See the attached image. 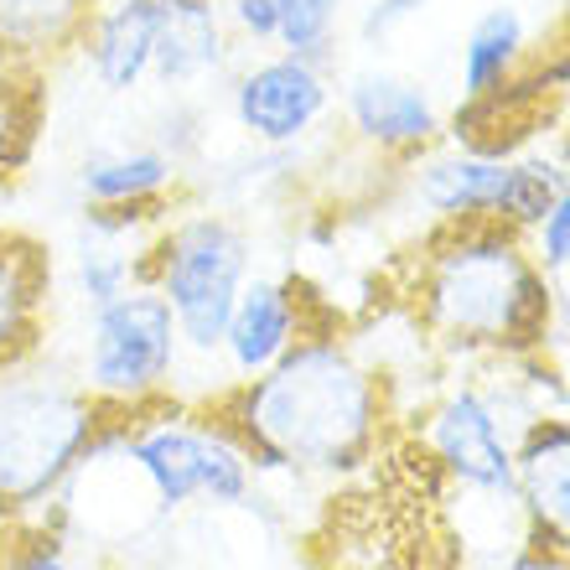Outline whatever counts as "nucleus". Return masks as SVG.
<instances>
[{
  "mask_svg": "<svg viewBox=\"0 0 570 570\" xmlns=\"http://www.w3.org/2000/svg\"><path fill=\"white\" fill-rule=\"evenodd\" d=\"M203 415L239 441L255 478H343L374 462L390 405L379 374L337 332H306L265 374L218 390Z\"/></svg>",
  "mask_w": 570,
  "mask_h": 570,
  "instance_id": "obj_1",
  "label": "nucleus"
},
{
  "mask_svg": "<svg viewBox=\"0 0 570 570\" xmlns=\"http://www.w3.org/2000/svg\"><path fill=\"white\" fill-rule=\"evenodd\" d=\"M425 337L462 358H540L556 327V275L509 224H441L410 271Z\"/></svg>",
  "mask_w": 570,
  "mask_h": 570,
  "instance_id": "obj_2",
  "label": "nucleus"
},
{
  "mask_svg": "<svg viewBox=\"0 0 570 570\" xmlns=\"http://www.w3.org/2000/svg\"><path fill=\"white\" fill-rule=\"evenodd\" d=\"M115 410L99 405L78 374L31 358L0 374V524L37 519L73 482Z\"/></svg>",
  "mask_w": 570,
  "mask_h": 570,
  "instance_id": "obj_3",
  "label": "nucleus"
},
{
  "mask_svg": "<svg viewBox=\"0 0 570 570\" xmlns=\"http://www.w3.org/2000/svg\"><path fill=\"white\" fill-rule=\"evenodd\" d=\"M249 275H255V244L228 213H171L146 244V285H156L171 306L181 347L193 358H218Z\"/></svg>",
  "mask_w": 570,
  "mask_h": 570,
  "instance_id": "obj_4",
  "label": "nucleus"
},
{
  "mask_svg": "<svg viewBox=\"0 0 570 570\" xmlns=\"http://www.w3.org/2000/svg\"><path fill=\"white\" fill-rule=\"evenodd\" d=\"M181 332L156 285H130L120 301L89 312L83 343V390L109 410H146L171 394L181 368Z\"/></svg>",
  "mask_w": 570,
  "mask_h": 570,
  "instance_id": "obj_5",
  "label": "nucleus"
},
{
  "mask_svg": "<svg viewBox=\"0 0 570 570\" xmlns=\"http://www.w3.org/2000/svg\"><path fill=\"white\" fill-rule=\"evenodd\" d=\"M228 115L259 150H296L332 115L327 62L296 52H265L228 83Z\"/></svg>",
  "mask_w": 570,
  "mask_h": 570,
  "instance_id": "obj_6",
  "label": "nucleus"
},
{
  "mask_svg": "<svg viewBox=\"0 0 570 570\" xmlns=\"http://www.w3.org/2000/svg\"><path fill=\"white\" fill-rule=\"evenodd\" d=\"M425 446L456 488L482 498H513V435L503 431L498 405L482 390L462 384L441 394L425 415Z\"/></svg>",
  "mask_w": 570,
  "mask_h": 570,
  "instance_id": "obj_7",
  "label": "nucleus"
},
{
  "mask_svg": "<svg viewBox=\"0 0 570 570\" xmlns=\"http://www.w3.org/2000/svg\"><path fill=\"white\" fill-rule=\"evenodd\" d=\"M343 120L347 136L374 156L390 161H415L441 146L446 120L425 83L394 73V68H358L343 89Z\"/></svg>",
  "mask_w": 570,
  "mask_h": 570,
  "instance_id": "obj_8",
  "label": "nucleus"
},
{
  "mask_svg": "<svg viewBox=\"0 0 570 570\" xmlns=\"http://www.w3.org/2000/svg\"><path fill=\"white\" fill-rule=\"evenodd\" d=\"M513 503L534 556L570 566V421L534 415L513 441Z\"/></svg>",
  "mask_w": 570,
  "mask_h": 570,
  "instance_id": "obj_9",
  "label": "nucleus"
},
{
  "mask_svg": "<svg viewBox=\"0 0 570 570\" xmlns=\"http://www.w3.org/2000/svg\"><path fill=\"white\" fill-rule=\"evenodd\" d=\"M513 156H488V150L466 146L425 150V156H415L410 193L435 224H498Z\"/></svg>",
  "mask_w": 570,
  "mask_h": 570,
  "instance_id": "obj_10",
  "label": "nucleus"
},
{
  "mask_svg": "<svg viewBox=\"0 0 570 570\" xmlns=\"http://www.w3.org/2000/svg\"><path fill=\"white\" fill-rule=\"evenodd\" d=\"M52 249L27 228H0V374L42 353Z\"/></svg>",
  "mask_w": 570,
  "mask_h": 570,
  "instance_id": "obj_11",
  "label": "nucleus"
},
{
  "mask_svg": "<svg viewBox=\"0 0 570 570\" xmlns=\"http://www.w3.org/2000/svg\"><path fill=\"white\" fill-rule=\"evenodd\" d=\"M306 296L301 281H281V275H249L239 291V306L228 316L224 332V353L234 379H255L265 374L275 358H285V347L306 337Z\"/></svg>",
  "mask_w": 570,
  "mask_h": 570,
  "instance_id": "obj_12",
  "label": "nucleus"
},
{
  "mask_svg": "<svg viewBox=\"0 0 570 570\" xmlns=\"http://www.w3.org/2000/svg\"><path fill=\"white\" fill-rule=\"evenodd\" d=\"M156 37H161V0H99L78 52L105 94H136L156 62Z\"/></svg>",
  "mask_w": 570,
  "mask_h": 570,
  "instance_id": "obj_13",
  "label": "nucleus"
},
{
  "mask_svg": "<svg viewBox=\"0 0 570 570\" xmlns=\"http://www.w3.org/2000/svg\"><path fill=\"white\" fill-rule=\"evenodd\" d=\"M234 31L224 21V0H161V37L150 78L161 89H193L218 78L234 62Z\"/></svg>",
  "mask_w": 570,
  "mask_h": 570,
  "instance_id": "obj_14",
  "label": "nucleus"
},
{
  "mask_svg": "<svg viewBox=\"0 0 570 570\" xmlns=\"http://www.w3.org/2000/svg\"><path fill=\"white\" fill-rule=\"evenodd\" d=\"M83 208H166L181 187V161L150 146H99L73 171Z\"/></svg>",
  "mask_w": 570,
  "mask_h": 570,
  "instance_id": "obj_15",
  "label": "nucleus"
},
{
  "mask_svg": "<svg viewBox=\"0 0 570 570\" xmlns=\"http://www.w3.org/2000/svg\"><path fill=\"white\" fill-rule=\"evenodd\" d=\"M99 0H0V73H37L78 52Z\"/></svg>",
  "mask_w": 570,
  "mask_h": 570,
  "instance_id": "obj_16",
  "label": "nucleus"
},
{
  "mask_svg": "<svg viewBox=\"0 0 570 570\" xmlns=\"http://www.w3.org/2000/svg\"><path fill=\"white\" fill-rule=\"evenodd\" d=\"M529 21L519 6L498 0L488 11L466 27L462 37V52H456V89L462 99H493L524 73L529 62Z\"/></svg>",
  "mask_w": 570,
  "mask_h": 570,
  "instance_id": "obj_17",
  "label": "nucleus"
},
{
  "mask_svg": "<svg viewBox=\"0 0 570 570\" xmlns=\"http://www.w3.org/2000/svg\"><path fill=\"white\" fill-rule=\"evenodd\" d=\"M146 244L150 239H105L83 234V249L73 259V285L83 306L99 312L109 301H120L130 285H146Z\"/></svg>",
  "mask_w": 570,
  "mask_h": 570,
  "instance_id": "obj_18",
  "label": "nucleus"
},
{
  "mask_svg": "<svg viewBox=\"0 0 570 570\" xmlns=\"http://www.w3.org/2000/svg\"><path fill=\"white\" fill-rule=\"evenodd\" d=\"M560 181H566V166H560L556 156H544V150H524V156H513L498 224H509V228H519V234H529V228L550 213V203H556V193H560Z\"/></svg>",
  "mask_w": 570,
  "mask_h": 570,
  "instance_id": "obj_19",
  "label": "nucleus"
},
{
  "mask_svg": "<svg viewBox=\"0 0 570 570\" xmlns=\"http://www.w3.org/2000/svg\"><path fill=\"white\" fill-rule=\"evenodd\" d=\"M275 47L312 62H332L337 27H343V0H275Z\"/></svg>",
  "mask_w": 570,
  "mask_h": 570,
  "instance_id": "obj_20",
  "label": "nucleus"
},
{
  "mask_svg": "<svg viewBox=\"0 0 570 570\" xmlns=\"http://www.w3.org/2000/svg\"><path fill=\"white\" fill-rule=\"evenodd\" d=\"M0 570H68V544H62V529L47 524V519H21V524H6Z\"/></svg>",
  "mask_w": 570,
  "mask_h": 570,
  "instance_id": "obj_21",
  "label": "nucleus"
},
{
  "mask_svg": "<svg viewBox=\"0 0 570 570\" xmlns=\"http://www.w3.org/2000/svg\"><path fill=\"white\" fill-rule=\"evenodd\" d=\"M529 249H534V259H540L550 275L570 271V171H566V181H560L550 213L529 228Z\"/></svg>",
  "mask_w": 570,
  "mask_h": 570,
  "instance_id": "obj_22",
  "label": "nucleus"
},
{
  "mask_svg": "<svg viewBox=\"0 0 570 570\" xmlns=\"http://www.w3.org/2000/svg\"><path fill=\"white\" fill-rule=\"evenodd\" d=\"M21 73H0V171L11 177L31 156V105L16 94Z\"/></svg>",
  "mask_w": 570,
  "mask_h": 570,
  "instance_id": "obj_23",
  "label": "nucleus"
},
{
  "mask_svg": "<svg viewBox=\"0 0 570 570\" xmlns=\"http://www.w3.org/2000/svg\"><path fill=\"white\" fill-rule=\"evenodd\" d=\"M431 0H363L358 11V42L363 47H390L410 21H421Z\"/></svg>",
  "mask_w": 570,
  "mask_h": 570,
  "instance_id": "obj_24",
  "label": "nucleus"
},
{
  "mask_svg": "<svg viewBox=\"0 0 570 570\" xmlns=\"http://www.w3.org/2000/svg\"><path fill=\"white\" fill-rule=\"evenodd\" d=\"M224 21L234 31V42H249V47H275V0H224Z\"/></svg>",
  "mask_w": 570,
  "mask_h": 570,
  "instance_id": "obj_25",
  "label": "nucleus"
},
{
  "mask_svg": "<svg viewBox=\"0 0 570 570\" xmlns=\"http://www.w3.org/2000/svg\"><path fill=\"white\" fill-rule=\"evenodd\" d=\"M156 146H161L166 156H177V161H187V156H193V150L203 146V130H197V115H193V109L171 105V115H161Z\"/></svg>",
  "mask_w": 570,
  "mask_h": 570,
  "instance_id": "obj_26",
  "label": "nucleus"
},
{
  "mask_svg": "<svg viewBox=\"0 0 570 570\" xmlns=\"http://www.w3.org/2000/svg\"><path fill=\"white\" fill-rule=\"evenodd\" d=\"M556 161H560V166H566V171H570V130H566V136H560V150H556Z\"/></svg>",
  "mask_w": 570,
  "mask_h": 570,
  "instance_id": "obj_27",
  "label": "nucleus"
}]
</instances>
